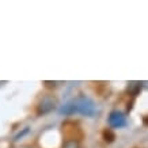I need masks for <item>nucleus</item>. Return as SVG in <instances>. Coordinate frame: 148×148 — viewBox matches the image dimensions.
Wrapping results in <instances>:
<instances>
[{
	"label": "nucleus",
	"instance_id": "4",
	"mask_svg": "<svg viewBox=\"0 0 148 148\" xmlns=\"http://www.w3.org/2000/svg\"><path fill=\"white\" fill-rule=\"evenodd\" d=\"M140 90H141V84H140V83H137V82H132V83H129L128 91H129L132 95H136Z\"/></svg>",
	"mask_w": 148,
	"mask_h": 148
},
{
	"label": "nucleus",
	"instance_id": "7",
	"mask_svg": "<svg viewBox=\"0 0 148 148\" xmlns=\"http://www.w3.org/2000/svg\"><path fill=\"white\" fill-rule=\"evenodd\" d=\"M103 135H105L106 140H108V137H110V139H109V141H113V139H114V135H113L110 130H105V133H103Z\"/></svg>",
	"mask_w": 148,
	"mask_h": 148
},
{
	"label": "nucleus",
	"instance_id": "2",
	"mask_svg": "<svg viewBox=\"0 0 148 148\" xmlns=\"http://www.w3.org/2000/svg\"><path fill=\"white\" fill-rule=\"evenodd\" d=\"M108 122L112 128H124L126 125V117L124 113L114 110V112H112L109 114Z\"/></svg>",
	"mask_w": 148,
	"mask_h": 148
},
{
	"label": "nucleus",
	"instance_id": "3",
	"mask_svg": "<svg viewBox=\"0 0 148 148\" xmlns=\"http://www.w3.org/2000/svg\"><path fill=\"white\" fill-rule=\"evenodd\" d=\"M56 108V101L52 97H45L42 98V101L38 105V109H37V114L38 116H44V114H48L50 113L53 109Z\"/></svg>",
	"mask_w": 148,
	"mask_h": 148
},
{
	"label": "nucleus",
	"instance_id": "5",
	"mask_svg": "<svg viewBox=\"0 0 148 148\" xmlns=\"http://www.w3.org/2000/svg\"><path fill=\"white\" fill-rule=\"evenodd\" d=\"M63 148H79V143L76 140H68L63 145Z\"/></svg>",
	"mask_w": 148,
	"mask_h": 148
},
{
	"label": "nucleus",
	"instance_id": "1",
	"mask_svg": "<svg viewBox=\"0 0 148 148\" xmlns=\"http://www.w3.org/2000/svg\"><path fill=\"white\" fill-rule=\"evenodd\" d=\"M60 114L64 116H72V114H82L86 117H94L97 114V106L92 99H90L86 95H79L75 99L64 103L58 109Z\"/></svg>",
	"mask_w": 148,
	"mask_h": 148
},
{
	"label": "nucleus",
	"instance_id": "6",
	"mask_svg": "<svg viewBox=\"0 0 148 148\" xmlns=\"http://www.w3.org/2000/svg\"><path fill=\"white\" fill-rule=\"evenodd\" d=\"M29 130H30V129H29V128H25V129H23L22 132H19L18 135L15 136V139H14V140H19V139H22L23 136H25V135H27V133H29Z\"/></svg>",
	"mask_w": 148,
	"mask_h": 148
}]
</instances>
